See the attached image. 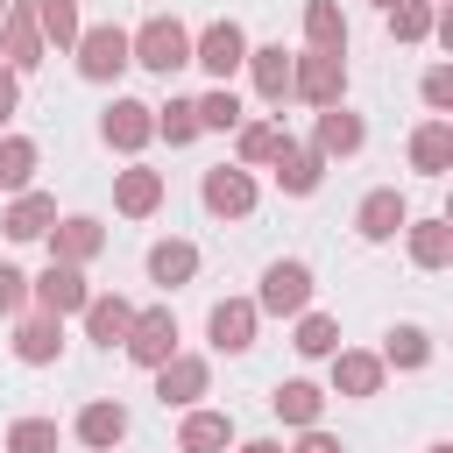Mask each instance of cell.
Returning a JSON list of instances; mask_svg holds the SVG:
<instances>
[{"mask_svg": "<svg viewBox=\"0 0 453 453\" xmlns=\"http://www.w3.org/2000/svg\"><path fill=\"white\" fill-rule=\"evenodd\" d=\"M127 64H142V71H184L191 64V28L177 21V14H149L134 35H127Z\"/></svg>", "mask_w": 453, "mask_h": 453, "instance_id": "cell-1", "label": "cell"}, {"mask_svg": "<svg viewBox=\"0 0 453 453\" xmlns=\"http://www.w3.org/2000/svg\"><path fill=\"white\" fill-rule=\"evenodd\" d=\"M290 99H304V106H340V99H347V57H333V50L290 57Z\"/></svg>", "mask_w": 453, "mask_h": 453, "instance_id": "cell-2", "label": "cell"}, {"mask_svg": "<svg viewBox=\"0 0 453 453\" xmlns=\"http://www.w3.org/2000/svg\"><path fill=\"white\" fill-rule=\"evenodd\" d=\"M255 311H269V319H297V311H311V269H304L297 255L269 262V269H262V290H255Z\"/></svg>", "mask_w": 453, "mask_h": 453, "instance_id": "cell-3", "label": "cell"}, {"mask_svg": "<svg viewBox=\"0 0 453 453\" xmlns=\"http://www.w3.org/2000/svg\"><path fill=\"white\" fill-rule=\"evenodd\" d=\"M120 354H127L134 368H149V375H156V368L177 354V311H170V304H149V311H134V326H127Z\"/></svg>", "mask_w": 453, "mask_h": 453, "instance_id": "cell-4", "label": "cell"}, {"mask_svg": "<svg viewBox=\"0 0 453 453\" xmlns=\"http://www.w3.org/2000/svg\"><path fill=\"white\" fill-rule=\"evenodd\" d=\"M78 78H92V85H106V78H120L127 71V28H113V21H99V28H78Z\"/></svg>", "mask_w": 453, "mask_h": 453, "instance_id": "cell-5", "label": "cell"}, {"mask_svg": "<svg viewBox=\"0 0 453 453\" xmlns=\"http://www.w3.org/2000/svg\"><path fill=\"white\" fill-rule=\"evenodd\" d=\"M28 297H35V311H50V319H78V311L92 304V283H85V269L50 262V269L28 283Z\"/></svg>", "mask_w": 453, "mask_h": 453, "instance_id": "cell-6", "label": "cell"}, {"mask_svg": "<svg viewBox=\"0 0 453 453\" xmlns=\"http://www.w3.org/2000/svg\"><path fill=\"white\" fill-rule=\"evenodd\" d=\"M0 64L14 78L42 64V28H35V7L28 0H7V14H0Z\"/></svg>", "mask_w": 453, "mask_h": 453, "instance_id": "cell-7", "label": "cell"}, {"mask_svg": "<svg viewBox=\"0 0 453 453\" xmlns=\"http://www.w3.org/2000/svg\"><path fill=\"white\" fill-rule=\"evenodd\" d=\"M191 64H205L219 85L248 64V35H241V21H212V28H198L191 35Z\"/></svg>", "mask_w": 453, "mask_h": 453, "instance_id": "cell-8", "label": "cell"}, {"mask_svg": "<svg viewBox=\"0 0 453 453\" xmlns=\"http://www.w3.org/2000/svg\"><path fill=\"white\" fill-rule=\"evenodd\" d=\"M99 134H106V149H120V156H142V149L156 142V106H142V99H113V106L99 113Z\"/></svg>", "mask_w": 453, "mask_h": 453, "instance_id": "cell-9", "label": "cell"}, {"mask_svg": "<svg viewBox=\"0 0 453 453\" xmlns=\"http://www.w3.org/2000/svg\"><path fill=\"white\" fill-rule=\"evenodd\" d=\"M269 170H276V184H283L290 198H311V191H319V177H326V156H319L311 142L283 134V149L269 156Z\"/></svg>", "mask_w": 453, "mask_h": 453, "instance_id": "cell-10", "label": "cell"}, {"mask_svg": "<svg viewBox=\"0 0 453 453\" xmlns=\"http://www.w3.org/2000/svg\"><path fill=\"white\" fill-rule=\"evenodd\" d=\"M198 198H205V212H219V219H248L255 212V177L234 163H219V170H205V184H198Z\"/></svg>", "mask_w": 453, "mask_h": 453, "instance_id": "cell-11", "label": "cell"}, {"mask_svg": "<svg viewBox=\"0 0 453 453\" xmlns=\"http://www.w3.org/2000/svg\"><path fill=\"white\" fill-rule=\"evenodd\" d=\"M42 241H50V262H71V269H85V262L106 248V226H99L92 212H71V219H57Z\"/></svg>", "mask_w": 453, "mask_h": 453, "instance_id": "cell-12", "label": "cell"}, {"mask_svg": "<svg viewBox=\"0 0 453 453\" xmlns=\"http://www.w3.org/2000/svg\"><path fill=\"white\" fill-rule=\"evenodd\" d=\"M255 326H262L255 297H219V304H212V319H205V333H212V347H219V354H248V347H255Z\"/></svg>", "mask_w": 453, "mask_h": 453, "instance_id": "cell-13", "label": "cell"}, {"mask_svg": "<svg viewBox=\"0 0 453 453\" xmlns=\"http://www.w3.org/2000/svg\"><path fill=\"white\" fill-rule=\"evenodd\" d=\"M205 382H212V368H205L198 354H170V361L156 368V396H163V411H170V403L191 411V403L205 396Z\"/></svg>", "mask_w": 453, "mask_h": 453, "instance_id": "cell-14", "label": "cell"}, {"mask_svg": "<svg viewBox=\"0 0 453 453\" xmlns=\"http://www.w3.org/2000/svg\"><path fill=\"white\" fill-rule=\"evenodd\" d=\"M403 219H411L403 191H389V184H382V191H368V198H361L354 234H361V241H396V234H403Z\"/></svg>", "mask_w": 453, "mask_h": 453, "instance_id": "cell-15", "label": "cell"}, {"mask_svg": "<svg viewBox=\"0 0 453 453\" xmlns=\"http://www.w3.org/2000/svg\"><path fill=\"white\" fill-rule=\"evenodd\" d=\"M382 354H368V347H340L333 354V396H375L382 389Z\"/></svg>", "mask_w": 453, "mask_h": 453, "instance_id": "cell-16", "label": "cell"}, {"mask_svg": "<svg viewBox=\"0 0 453 453\" xmlns=\"http://www.w3.org/2000/svg\"><path fill=\"white\" fill-rule=\"evenodd\" d=\"M71 432H78V446L106 453V446H120V439H127V411H120L113 396H92V403L71 418Z\"/></svg>", "mask_w": 453, "mask_h": 453, "instance_id": "cell-17", "label": "cell"}, {"mask_svg": "<svg viewBox=\"0 0 453 453\" xmlns=\"http://www.w3.org/2000/svg\"><path fill=\"white\" fill-rule=\"evenodd\" d=\"M368 142V127H361V113H347V106H319V127H311V149L333 163V156H354Z\"/></svg>", "mask_w": 453, "mask_h": 453, "instance_id": "cell-18", "label": "cell"}, {"mask_svg": "<svg viewBox=\"0 0 453 453\" xmlns=\"http://www.w3.org/2000/svg\"><path fill=\"white\" fill-rule=\"evenodd\" d=\"M78 319H85V340L120 347V340H127V326H134V304H127V297H113V290H92V304H85Z\"/></svg>", "mask_w": 453, "mask_h": 453, "instance_id": "cell-19", "label": "cell"}, {"mask_svg": "<svg viewBox=\"0 0 453 453\" xmlns=\"http://www.w3.org/2000/svg\"><path fill=\"white\" fill-rule=\"evenodd\" d=\"M234 446V418L226 411H184V425H177V453H226Z\"/></svg>", "mask_w": 453, "mask_h": 453, "instance_id": "cell-20", "label": "cell"}, {"mask_svg": "<svg viewBox=\"0 0 453 453\" xmlns=\"http://www.w3.org/2000/svg\"><path fill=\"white\" fill-rule=\"evenodd\" d=\"M113 205H120L127 219H149V212L163 205V170H142V163H127V170L113 177Z\"/></svg>", "mask_w": 453, "mask_h": 453, "instance_id": "cell-21", "label": "cell"}, {"mask_svg": "<svg viewBox=\"0 0 453 453\" xmlns=\"http://www.w3.org/2000/svg\"><path fill=\"white\" fill-rule=\"evenodd\" d=\"M14 354H21L28 368H50V361L64 354V319H50V311L21 319V326H14Z\"/></svg>", "mask_w": 453, "mask_h": 453, "instance_id": "cell-22", "label": "cell"}, {"mask_svg": "<svg viewBox=\"0 0 453 453\" xmlns=\"http://www.w3.org/2000/svg\"><path fill=\"white\" fill-rule=\"evenodd\" d=\"M248 78H255V92L269 99V106H283L290 99V57H283V42H262V50H248V64H241Z\"/></svg>", "mask_w": 453, "mask_h": 453, "instance_id": "cell-23", "label": "cell"}, {"mask_svg": "<svg viewBox=\"0 0 453 453\" xmlns=\"http://www.w3.org/2000/svg\"><path fill=\"white\" fill-rule=\"evenodd\" d=\"M0 226H7V241H42V234L57 226V198H50V191H21Z\"/></svg>", "mask_w": 453, "mask_h": 453, "instance_id": "cell-24", "label": "cell"}, {"mask_svg": "<svg viewBox=\"0 0 453 453\" xmlns=\"http://www.w3.org/2000/svg\"><path fill=\"white\" fill-rule=\"evenodd\" d=\"M269 403H276V418H283V425H297V432H311V425L326 418V389H319V382H304V375H297V382H276V396H269Z\"/></svg>", "mask_w": 453, "mask_h": 453, "instance_id": "cell-25", "label": "cell"}, {"mask_svg": "<svg viewBox=\"0 0 453 453\" xmlns=\"http://www.w3.org/2000/svg\"><path fill=\"white\" fill-rule=\"evenodd\" d=\"M304 50L347 57V14H340V0H304Z\"/></svg>", "mask_w": 453, "mask_h": 453, "instance_id": "cell-26", "label": "cell"}, {"mask_svg": "<svg viewBox=\"0 0 453 453\" xmlns=\"http://www.w3.org/2000/svg\"><path fill=\"white\" fill-rule=\"evenodd\" d=\"M411 170H425V177H446L453 170V120H425L411 134Z\"/></svg>", "mask_w": 453, "mask_h": 453, "instance_id": "cell-27", "label": "cell"}, {"mask_svg": "<svg viewBox=\"0 0 453 453\" xmlns=\"http://www.w3.org/2000/svg\"><path fill=\"white\" fill-rule=\"evenodd\" d=\"M403 241H411L418 269H446L453 262V226L446 219H403Z\"/></svg>", "mask_w": 453, "mask_h": 453, "instance_id": "cell-28", "label": "cell"}, {"mask_svg": "<svg viewBox=\"0 0 453 453\" xmlns=\"http://www.w3.org/2000/svg\"><path fill=\"white\" fill-rule=\"evenodd\" d=\"M35 163H42V149L28 142V134H0V191H35Z\"/></svg>", "mask_w": 453, "mask_h": 453, "instance_id": "cell-29", "label": "cell"}, {"mask_svg": "<svg viewBox=\"0 0 453 453\" xmlns=\"http://www.w3.org/2000/svg\"><path fill=\"white\" fill-rule=\"evenodd\" d=\"M191 276H198V248H191V241H156V248H149V283L177 290V283H191Z\"/></svg>", "mask_w": 453, "mask_h": 453, "instance_id": "cell-30", "label": "cell"}, {"mask_svg": "<svg viewBox=\"0 0 453 453\" xmlns=\"http://www.w3.org/2000/svg\"><path fill=\"white\" fill-rule=\"evenodd\" d=\"M276 149H283V120H241V127H234V156H241V170L269 163Z\"/></svg>", "mask_w": 453, "mask_h": 453, "instance_id": "cell-31", "label": "cell"}, {"mask_svg": "<svg viewBox=\"0 0 453 453\" xmlns=\"http://www.w3.org/2000/svg\"><path fill=\"white\" fill-rule=\"evenodd\" d=\"M290 347H297L304 361H333V354H340V326H333L326 311H297V333H290Z\"/></svg>", "mask_w": 453, "mask_h": 453, "instance_id": "cell-32", "label": "cell"}, {"mask_svg": "<svg viewBox=\"0 0 453 453\" xmlns=\"http://www.w3.org/2000/svg\"><path fill=\"white\" fill-rule=\"evenodd\" d=\"M432 361V333L425 326H389L382 333V368H425Z\"/></svg>", "mask_w": 453, "mask_h": 453, "instance_id": "cell-33", "label": "cell"}, {"mask_svg": "<svg viewBox=\"0 0 453 453\" xmlns=\"http://www.w3.org/2000/svg\"><path fill=\"white\" fill-rule=\"evenodd\" d=\"M28 7H35V28H42V42H57V50H71V42H78V28H85L78 0H28Z\"/></svg>", "mask_w": 453, "mask_h": 453, "instance_id": "cell-34", "label": "cell"}, {"mask_svg": "<svg viewBox=\"0 0 453 453\" xmlns=\"http://www.w3.org/2000/svg\"><path fill=\"white\" fill-rule=\"evenodd\" d=\"M156 134H163L170 149L198 142V134H205V127H198V106H191V99H170V106H156Z\"/></svg>", "mask_w": 453, "mask_h": 453, "instance_id": "cell-35", "label": "cell"}, {"mask_svg": "<svg viewBox=\"0 0 453 453\" xmlns=\"http://www.w3.org/2000/svg\"><path fill=\"white\" fill-rule=\"evenodd\" d=\"M7 453H57V418H14Z\"/></svg>", "mask_w": 453, "mask_h": 453, "instance_id": "cell-36", "label": "cell"}, {"mask_svg": "<svg viewBox=\"0 0 453 453\" xmlns=\"http://www.w3.org/2000/svg\"><path fill=\"white\" fill-rule=\"evenodd\" d=\"M432 14H439L432 0H403V7H389V35L396 42H425L432 35Z\"/></svg>", "mask_w": 453, "mask_h": 453, "instance_id": "cell-37", "label": "cell"}, {"mask_svg": "<svg viewBox=\"0 0 453 453\" xmlns=\"http://www.w3.org/2000/svg\"><path fill=\"white\" fill-rule=\"evenodd\" d=\"M191 106H198V127H219V134H226V127H241V99H234L226 85H212V92H205V99H191Z\"/></svg>", "mask_w": 453, "mask_h": 453, "instance_id": "cell-38", "label": "cell"}, {"mask_svg": "<svg viewBox=\"0 0 453 453\" xmlns=\"http://www.w3.org/2000/svg\"><path fill=\"white\" fill-rule=\"evenodd\" d=\"M21 304H28V276L14 262H0V319H21Z\"/></svg>", "mask_w": 453, "mask_h": 453, "instance_id": "cell-39", "label": "cell"}, {"mask_svg": "<svg viewBox=\"0 0 453 453\" xmlns=\"http://www.w3.org/2000/svg\"><path fill=\"white\" fill-rule=\"evenodd\" d=\"M425 106H432V113L453 106V64H432V71H425Z\"/></svg>", "mask_w": 453, "mask_h": 453, "instance_id": "cell-40", "label": "cell"}, {"mask_svg": "<svg viewBox=\"0 0 453 453\" xmlns=\"http://www.w3.org/2000/svg\"><path fill=\"white\" fill-rule=\"evenodd\" d=\"M14 106H21V78L0 64V134H7V120H14Z\"/></svg>", "mask_w": 453, "mask_h": 453, "instance_id": "cell-41", "label": "cell"}, {"mask_svg": "<svg viewBox=\"0 0 453 453\" xmlns=\"http://www.w3.org/2000/svg\"><path fill=\"white\" fill-rule=\"evenodd\" d=\"M290 453H347V446H340V439H333V432H319V425H311V432H304V439H297V446H290Z\"/></svg>", "mask_w": 453, "mask_h": 453, "instance_id": "cell-42", "label": "cell"}, {"mask_svg": "<svg viewBox=\"0 0 453 453\" xmlns=\"http://www.w3.org/2000/svg\"><path fill=\"white\" fill-rule=\"evenodd\" d=\"M241 453H283V446H276V439H248Z\"/></svg>", "mask_w": 453, "mask_h": 453, "instance_id": "cell-43", "label": "cell"}, {"mask_svg": "<svg viewBox=\"0 0 453 453\" xmlns=\"http://www.w3.org/2000/svg\"><path fill=\"white\" fill-rule=\"evenodd\" d=\"M425 453H453V446H446V439H439V446H425Z\"/></svg>", "mask_w": 453, "mask_h": 453, "instance_id": "cell-44", "label": "cell"}, {"mask_svg": "<svg viewBox=\"0 0 453 453\" xmlns=\"http://www.w3.org/2000/svg\"><path fill=\"white\" fill-rule=\"evenodd\" d=\"M375 7H382V14H389V7H403V0H375Z\"/></svg>", "mask_w": 453, "mask_h": 453, "instance_id": "cell-45", "label": "cell"}, {"mask_svg": "<svg viewBox=\"0 0 453 453\" xmlns=\"http://www.w3.org/2000/svg\"><path fill=\"white\" fill-rule=\"evenodd\" d=\"M0 14H7V0H0Z\"/></svg>", "mask_w": 453, "mask_h": 453, "instance_id": "cell-46", "label": "cell"}]
</instances>
